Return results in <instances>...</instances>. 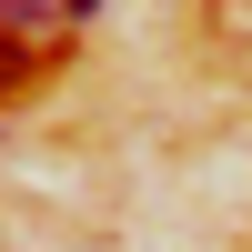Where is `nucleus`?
<instances>
[{
    "label": "nucleus",
    "mask_w": 252,
    "mask_h": 252,
    "mask_svg": "<svg viewBox=\"0 0 252 252\" xmlns=\"http://www.w3.org/2000/svg\"><path fill=\"white\" fill-rule=\"evenodd\" d=\"M51 10H61V0H0V20H10V31H40Z\"/></svg>",
    "instance_id": "obj_1"
},
{
    "label": "nucleus",
    "mask_w": 252,
    "mask_h": 252,
    "mask_svg": "<svg viewBox=\"0 0 252 252\" xmlns=\"http://www.w3.org/2000/svg\"><path fill=\"white\" fill-rule=\"evenodd\" d=\"M10 81H20V40L0 31V91H10Z\"/></svg>",
    "instance_id": "obj_2"
},
{
    "label": "nucleus",
    "mask_w": 252,
    "mask_h": 252,
    "mask_svg": "<svg viewBox=\"0 0 252 252\" xmlns=\"http://www.w3.org/2000/svg\"><path fill=\"white\" fill-rule=\"evenodd\" d=\"M61 10H81V20H91V10H101V0H61Z\"/></svg>",
    "instance_id": "obj_3"
}]
</instances>
